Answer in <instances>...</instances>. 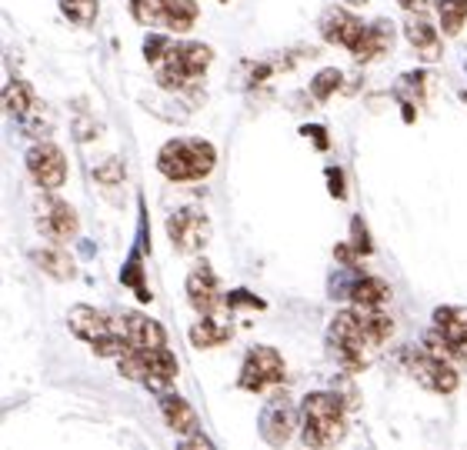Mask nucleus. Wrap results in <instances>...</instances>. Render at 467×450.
I'll use <instances>...</instances> for the list:
<instances>
[{
  "label": "nucleus",
  "instance_id": "1a4fd4ad",
  "mask_svg": "<svg viewBox=\"0 0 467 450\" xmlns=\"http://www.w3.org/2000/svg\"><path fill=\"white\" fill-rule=\"evenodd\" d=\"M117 333H124L130 347L137 351H154V347H167V333L164 327L144 313H127L124 321L117 323Z\"/></svg>",
  "mask_w": 467,
  "mask_h": 450
},
{
  "label": "nucleus",
  "instance_id": "4be33fe9",
  "mask_svg": "<svg viewBox=\"0 0 467 450\" xmlns=\"http://www.w3.org/2000/svg\"><path fill=\"white\" fill-rule=\"evenodd\" d=\"M231 341V327L217 323L214 317H201V321L191 327V343L194 347H221V343Z\"/></svg>",
  "mask_w": 467,
  "mask_h": 450
},
{
  "label": "nucleus",
  "instance_id": "bb28decb",
  "mask_svg": "<svg viewBox=\"0 0 467 450\" xmlns=\"http://www.w3.org/2000/svg\"><path fill=\"white\" fill-rule=\"evenodd\" d=\"M441 27L444 34H458L467 20V0H441Z\"/></svg>",
  "mask_w": 467,
  "mask_h": 450
},
{
  "label": "nucleus",
  "instance_id": "0eeeda50",
  "mask_svg": "<svg viewBox=\"0 0 467 450\" xmlns=\"http://www.w3.org/2000/svg\"><path fill=\"white\" fill-rule=\"evenodd\" d=\"M410 373L434 394L458 391V371H454L451 361H438V357H431V353H420V357L410 361Z\"/></svg>",
  "mask_w": 467,
  "mask_h": 450
},
{
  "label": "nucleus",
  "instance_id": "423d86ee",
  "mask_svg": "<svg viewBox=\"0 0 467 450\" xmlns=\"http://www.w3.org/2000/svg\"><path fill=\"white\" fill-rule=\"evenodd\" d=\"M27 170L44 190H57V187H64V180H67V160H64L60 148H54V144H37V148H30Z\"/></svg>",
  "mask_w": 467,
  "mask_h": 450
},
{
  "label": "nucleus",
  "instance_id": "dca6fc26",
  "mask_svg": "<svg viewBox=\"0 0 467 450\" xmlns=\"http://www.w3.org/2000/svg\"><path fill=\"white\" fill-rule=\"evenodd\" d=\"M434 327L448 333L458 343L461 357H467V307H438L434 311Z\"/></svg>",
  "mask_w": 467,
  "mask_h": 450
},
{
  "label": "nucleus",
  "instance_id": "a878e982",
  "mask_svg": "<svg viewBox=\"0 0 467 450\" xmlns=\"http://www.w3.org/2000/svg\"><path fill=\"white\" fill-rule=\"evenodd\" d=\"M424 353H431V357H438V361H451L454 363V357H461L458 343L451 341L448 333H441L438 327L424 337Z\"/></svg>",
  "mask_w": 467,
  "mask_h": 450
},
{
  "label": "nucleus",
  "instance_id": "39448f33",
  "mask_svg": "<svg viewBox=\"0 0 467 450\" xmlns=\"http://www.w3.org/2000/svg\"><path fill=\"white\" fill-rule=\"evenodd\" d=\"M167 234L174 240L177 251H184V254H197L201 247L207 244V234H211V224H207V217L194 207H184V210H177L171 220H167Z\"/></svg>",
  "mask_w": 467,
  "mask_h": 450
},
{
  "label": "nucleus",
  "instance_id": "6e6552de",
  "mask_svg": "<svg viewBox=\"0 0 467 450\" xmlns=\"http://www.w3.org/2000/svg\"><path fill=\"white\" fill-rule=\"evenodd\" d=\"M40 230L54 240V244H67L70 237L78 234V214H74V207L57 200V197H50L40 204Z\"/></svg>",
  "mask_w": 467,
  "mask_h": 450
},
{
  "label": "nucleus",
  "instance_id": "473e14b6",
  "mask_svg": "<svg viewBox=\"0 0 467 450\" xmlns=\"http://www.w3.org/2000/svg\"><path fill=\"white\" fill-rule=\"evenodd\" d=\"M400 7H408V10H420L424 7V0H398Z\"/></svg>",
  "mask_w": 467,
  "mask_h": 450
},
{
  "label": "nucleus",
  "instance_id": "cd10ccee",
  "mask_svg": "<svg viewBox=\"0 0 467 450\" xmlns=\"http://www.w3.org/2000/svg\"><path fill=\"white\" fill-rule=\"evenodd\" d=\"M60 10L74 24H90V20L98 17V0H60Z\"/></svg>",
  "mask_w": 467,
  "mask_h": 450
},
{
  "label": "nucleus",
  "instance_id": "2eb2a0df",
  "mask_svg": "<svg viewBox=\"0 0 467 450\" xmlns=\"http://www.w3.org/2000/svg\"><path fill=\"white\" fill-rule=\"evenodd\" d=\"M161 411H164V421L171 424V431L184 434V437H191L197 431V414L191 411V404L184 397L164 391L161 394Z\"/></svg>",
  "mask_w": 467,
  "mask_h": 450
},
{
  "label": "nucleus",
  "instance_id": "c85d7f7f",
  "mask_svg": "<svg viewBox=\"0 0 467 450\" xmlns=\"http://www.w3.org/2000/svg\"><path fill=\"white\" fill-rule=\"evenodd\" d=\"M341 70H334V67H327V70H321V74H317V77H314V84H311V94L317 100H327L334 94V90L341 87Z\"/></svg>",
  "mask_w": 467,
  "mask_h": 450
},
{
  "label": "nucleus",
  "instance_id": "6ab92c4d",
  "mask_svg": "<svg viewBox=\"0 0 467 450\" xmlns=\"http://www.w3.org/2000/svg\"><path fill=\"white\" fill-rule=\"evenodd\" d=\"M404 34H408L410 47L420 50V57H428V60L438 57V30L431 27L424 17H410L408 27H404Z\"/></svg>",
  "mask_w": 467,
  "mask_h": 450
},
{
  "label": "nucleus",
  "instance_id": "c756f323",
  "mask_svg": "<svg viewBox=\"0 0 467 450\" xmlns=\"http://www.w3.org/2000/svg\"><path fill=\"white\" fill-rule=\"evenodd\" d=\"M94 177H98L100 184H108V187H114V184H124V164L117 160V157H110L108 164H100L98 170H94Z\"/></svg>",
  "mask_w": 467,
  "mask_h": 450
},
{
  "label": "nucleus",
  "instance_id": "b1692460",
  "mask_svg": "<svg viewBox=\"0 0 467 450\" xmlns=\"http://www.w3.org/2000/svg\"><path fill=\"white\" fill-rule=\"evenodd\" d=\"M177 57L184 64L194 77H201L207 67H211V60H214V50L207 47V44H184V47H177Z\"/></svg>",
  "mask_w": 467,
  "mask_h": 450
},
{
  "label": "nucleus",
  "instance_id": "ddd939ff",
  "mask_svg": "<svg viewBox=\"0 0 467 450\" xmlns=\"http://www.w3.org/2000/svg\"><path fill=\"white\" fill-rule=\"evenodd\" d=\"M294 424H297V417H294V407L287 401H274L267 411H264V441L274 444V447H281L287 437L294 434Z\"/></svg>",
  "mask_w": 467,
  "mask_h": 450
},
{
  "label": "nucleus",
  "instance_id": "9b49d317",
  "mask_svg": "<svg viewBox=\"0 0 467 450\" xmlns=\"http://www.w3.org/2000/svg\"><path fill=\"white\" fill-rule=\"evenodd\" d=\"M368 24H360L358 17H350L348 10H327L321 20V34L327 44H341V47L354 50L364 37Z\"/></svg>",
  "mask_w": 467,
  "mask_h": 450
},
{
  "label": "nucleus",
  "instance_id": "412c9836",
  "mask_svg": "<svg viewBox=\"0 0 467 450\" xmlns=\"http://www.w3.org/2000/svg\"><path fill=\"white\" fill-rule=\"evenodd\" d=\"M358 317L370 343H384L394 333V321L380 307H358Z\"/></svg>",
  "mask_w": 467,
  "mask_h": 450
},
{
  "label": "nucleus",
  "instance_id": "f8f14e48",
  "mask_svg": "<svg viewBox=\"0 0 467 450\" xmlns=\"http://www.w3.org/2000/svg\"><path fill=\"white\" fill-rule=\"evenodd\" d=\"M187 301H191V307H194L201 317H211V313L217 311V303H221V287H217L214 271L197 267L194 274L187 277Z\"/></svg>",
  "mask_w": 467,
  "mask_h": 450
},
{
  "label": "nucleus",
  "instance_id": "7ed1b4c3",
  "mask_svg": "<svg viewBox=\"0 0 467 450\" xmlns=\"http://www.w3.org/2000/svg\"><path fill=\"white\" fill-rule=\"evenodd\" d=\"M331 343L334 351L341 353V361L348 363L350 371H360L364 363H368V357H364V347H368V333H364V327H360V317L350 311H341L337 317H334L331 323Z\"/></svg>",
  "mask_w": 467,
  "mask_h": 450
},
{
  "label": "nucleus",
  "instance_id": "5701e85b",
  "mask_svg": "<svg viewBox=\"0 0 467 450\" xmlns=\"http://www.w3.org/2000/svg\"><path fill=\"white\" fill-rule=\"evenodd\" d=\"M384 297H388V284L378 281V277H364V281H358L354 291H350V301L358 303V307H380Z\"/></svg>",
  "mask_w": 467,
  "mask_h": 450
},
{
  "label": "nucleus",
  "instance_id": "393cba45",
  "mask_svg": "<svg viewBox=\"0 0 467 450\" xmlns=\"http://www.w3.org/2000/svg\"><path fill=\"white\" fill-rule=\"evenodd\" d=\"M4 104H7L10 114H17V118H27L30 107H34V94L24 80H10L7 87H4Z\"/></svg>",
  "mask_w": 467,
  "mask_h": 450
},
{
  "label": "nucleus",
  "instance_id": "72a5a7b5",
  "mask_svg": "<svg viewBox=\"0 0 467 450\" xmlns=\"http://www.w3.org/2000/svg\"><path fill=\"white\" fill-rule=\"evenodd\" d=\"M221 4H227V0H221Z\"/></svg>",
  "mask_w": 467,
  "mask_h": 450
},
{
  "label": "nucleus",
  "instance_id": "a211bd4d",
  "mask_svg": "<svg viewBox=\"0 0 467 450\" xmlns=\"http://www.w3.org/2000/svg\"><path fill=\"white\" fill-rule=\"evenodd\" d=\"M161 17L167 20L171 30H191L197 20V4L194 0H157Z\"/></svg>",
  "mask_w": 467,
  "mask_h": 450
},
{
  "label": "nucleus",
  "instance_id": "9d476101",
  "mask_svg": "<svg viewBox=\"0 0 467 450\" xmlns=\"http://www.w3.org/2000/svg\"><path fill=\"white\" fill-rule=\"evenodd\" d=\"M67 323H70V331L88 343H98V341H104V337H110V333H117V323L110 321L108 313H100L98 307H88V303H78V307L70 311Z\"/></svg>",
  "mask_w": 467,
  "mask_h": 450
},
{
  "label": "nucleus",
  "instance_id": "4468645a",
  "mask_svg": "<svg viewBox=\"0 0 467 450\" xmlns=\"http://www.w3.org/2000/svg\"><path fill=\"white\" fill-rule=\"evenodd\" d=\"M147 361V371H150V381H147V387H154V391L164 394V387L177 377V357L167 347H154V351H140Z\"/></svg>",
  "mask_w": 467,
  "mask_h": 450
},
{
  "label": "nucleus",
  "instance_id": "f03ea898",
  "mask_svg": "<svg viewBox=\"0 0 467 450\" xmlns=\"http://www.w3.org/2000/svg\"><path fill=\"white\" fill-rule=\"evenodd\" d=\"M301 427L307 447H327L341 441L348 424H344V407L334 394H311L301 407Z\"/></svg>",
  "mask_w": 467,
  "mask_h": 450
},
{
  "label": "nucleus",
  "instance_id": "20e7f679",
  "mask_svg": "<svg viewBox=\"0 0 467 450\" xmlns=\"http://www.w3.org/2000/svg\"><path fill=\"white\" fill-rule=\"evenodd\" d=\"M284 381V361L281 353L271 351V347H254L247 353V361H244V371H241V387L244 391H254L261 394L274 384Z\"/></svg>",
  "mask_w": 467,
  "mask_h": 450
},
{
  "label": "nucleus",
  "instance_id": "7c9ffc66",
  "mask_svg": "<svg viewBox=\"0 0 467 450\" xmlns=\"http://www.w3.org/2000/svg\"><path fill=\"white\" fill-rule=\"evenodd\" d=\"M144 54H147V60H150V64H161V60L171 54V44H167L164 37H147Z\"/></svg>",
  "mask_w": 467,
  "mask_h": 450
},
{
  "label": "nucleus",
  "instance_id": "2f4dec72",
  "mask_svg": "<svg viewBox=\"0 0 467 450\" xmlns=\"http://www.w3.org/2000/svg\"><path fill=\"white\" fill-rule=\"evenodd\" d=\"M327 177H331V194L344 197V174L341 170H327Z\"/></svg>",
  "mask_w": 467,
  "mask_h": 450
},
{
  "label": "nucleus",
  "instance_id": "f257e3e1",
  "mask_svg": "<svg viewBox=\"0 0 467 450\" xmlns=\"http://www.w3.org/2000/svg\"><path fill=\"white\" fill-rule=\"evenodd\" d=\"M217 164V150L207 140H171L157 154V170L167 180H204Z\"/></svg>",
  "mask_w": 467,
  "mask_h": 450
},
{
  "label": "nucleus",
  "instance_id": "aec40b11",
  "mask_svg": "<svg viewBox=\"0 0 467 450\" xmlns=\"http://www.w3.org/2000/svg\"><path fill=\"white\" fill-rule=\"evenodd\" d=\"M34 264H37L44 274L54 277V281H74V274H78L74 261H70L64 251H54V247H47V251H37V254H34Z\"/></svg>",
  "mask_w": 467,
  "mask_h": 450
},
{
  "label": "nucleus",
  "instance_id": "f3484780",
  "mask_svg": "<svg viewBox=\"0 0 467 450\" xmlns=\"http://www.w3.org/2000/svg\"><path fill=\"white\" fill-rule=\"evenodd\" d=\"M390 44H394V30H390L388 20H378V24H370V27L364 30L360 44L350 50V54L358 60H374V57H380L384 50H390Z\"/></svg>",
  "mask_w": 467,
  "mask_h": 450
}]
</instances>
